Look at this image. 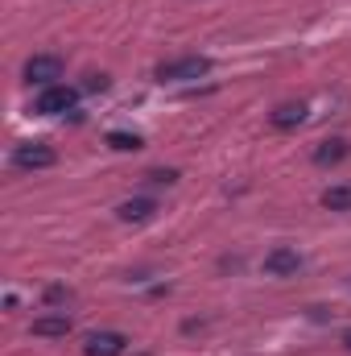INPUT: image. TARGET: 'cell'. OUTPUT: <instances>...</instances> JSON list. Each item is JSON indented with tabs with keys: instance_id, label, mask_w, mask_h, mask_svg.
Returning <instances> with one entry per match:
<instances>
[{
	"instance_id": "6",
	"label": "cell",
	"mask_w": 351,
	"mask_h": 356,
	"mask_svg": "<svg viewBox=\"0 0 351 356\" xmlns=\"http://www.w3.org/2000/svg\"><path fill=\"white\" fill-rule=\"evenodd\" d=\"M298 269H302V253L289 245H277L264 253V273H273V277H293Z\"/></svg>"
},
{
	"instance_id": "15",
	"label": "cell",
	"mask_w": 351,
	"mask_h": 356,
	"mask_svg": "<svg viewBox=\"0 0 351 356\" xmlns=\"http://www.w3.org/2000/svg\"><path fill=\"white\" fill-rule=\"evenodd\" d=\"M87 88H91V91H103V88H108V79H103V75H91Z\"/></svg>"
},
{
	"instance_id": "1",
	"label": "cell",
	"mask_w": 351,
	"mask_h": 356,
	"mask_svg": "<svg viewBox=\"0 0 351 356\" xmlns=\"http://www.w3.org/2000/svg\"><path fill=\"white\" fill-rule=\"evenodd\" d=\"M203 75H211V58H203V54L174 58V63H162L157 67V83H194Z\"/></svg>"
},
{
	"instance_id": "8",
	"label": "cell",
	"mask_w": 351,
	"mask_h": 356,
	"mask_svg": "<svg viewBox=\"0 0 351 356\" xmlns=\"http://www.w3.org/2000/svg\"><path fill=\"white\" fill-rule=\"evenodd\" d=\"M33 336H46V340L71 336V315H67V311H58V315H37V319H33Z\"/></svg>"
},
{
	"instance_id": "5",
	"label": "cell",
	"mask_w": 351,
	"mask_h": 356,
	"mask_svg": "<svg viewBox=\"0 0 351 356\" xmlns=\"http://www.w3.org/2000/svg\"><path fill=\"white\" fill-rule=\"evenodd\" d=\"M83 353L87 356H124L128 353V336L124 332H91L83 340Z\"/></svg>"
},
{
	"instance_id": "14",
	"label": "cell",
	"mask_w": 351,
	"mask_h": 356,
	"mask_svg": "<svg viewBox=\"0 0 351 356\" xmlns=\"http://www.w3.org/2000/svg\"><path fill=\"white\" fill-rule=\"evenodd\" d=\"M149 182H178V175H174V170H153Z\"/></svg>"
},
{
	"instance_id": "10",
	"label": "cell",
	"mask_w": 351,
	"mask_h": 356,
	"mask_svg": "<svg viewBox=\"0 0 351 356\" xmlns=\"http://www.w3.org/2000/svg\"><path fill=\"white\" fill-rule=\"evenodd\" d=\"M302 120H306V104H281V108H273V116H268V124L281 129V133L298 129Z\"/></svg>"
},
{
	"instance_id": "11",
	"label": "cell",
	"mask_w": 351,
	"mask_h": 356,
	"mask_svg": "<svg viewBox=\"0 0 351 356\" xmlns=\"http://www.w3.org/2000/svg\"><path fill=\"white\" fill-rule=\"evenodd\" d=\"M323 207L327 211H351V186H327L323 191Z\"/></svg>"
},
{
	"instance_id": "3",
	"label": "cell",
	"mask_w": 351,
	"mask_h": 356,
	"mask_svg": "<svg viewBox=\"0 0 351 356\" xmlns=\"http://www.w3.org/2000/svg\"><path fill=\"white\" fill-rule=\"evenodd\" d=\"M54 162H58V154L46 141H25V145L12 149V166L17 170H50Z\"/></svg>"
},
{
	"instance_id": "4",
	"label": "cell",
	"mask_w": 351,
	"mask_h": 356,
	"mask_svg": "<svg viewBox=\"0 0 351 356\" xmlns=\"http://www.w3.org/2000/svg\"><path fill=\"white\" fill-rule=\"evenodd\" d=\"M25 79L37 83V88H54V83L62 79V58H58V54H33V58L25 63Z\"/></svg>"
},
{
	"instance_id": "12",
	"label": "cell",
	"mask_w": 351,
	"mask_h": 356,
	"mask_svg": "<svg viewBox=\"0 0 351 356\" xmlns=\"http://www.w3.org/2000/svg\"><path fill=\"white\" fill-rule=\"evenodd\" d=\"M108 145H112L116 154H137L145 141H141L137 133H120V129H116V133H108Z\"/></svg>"
},
{
	"instance_id": "13",
	"label": "cell",
	"mask_w": 351,
	"mask_h": 356,
	"mask_svg": "<svg viewBox=\"0 0 351 356\" xmlns=\"http://www.w3.org/2000/svg\"><path fill=\"white\" fill-rule=\"evenodd\" d=\"M67 298H71V290H62V286H50V290H46V302H50V307H58V302H67Z\"/></svg>"
},
{
	"instance_id": "2",
	"label": "cell",
	"mask_w": 351,
	"mask_h": 356,
	"mask_svg": "<svg viewBox=\"0 0 351 356\" xmlns=\"http://www.w3.org/2000/svg\"><path fill=\"white\" fill-rule=\"evenodd\" d=\"M75 104H79V91L67 83H54V88H42L33 108H37V116H62V112H75Z\"/></svg>"
},
{
	"instance_id": "9",
	"label": "cell",
	"mask_w": 351,
	"mask_h": 356,
	"mask_svg": "<svg viewBox=\"0 0 351 356\" xmlns=\"http://www.w3.org/2000/svg\"><path fill=\"white\" fill-rule=\"evenodd\" d=\"M153 211H157L153 199H124V203L116 207V216H120L124 224H145V220H153Z\"/></svg>"
},
{
	"instance_id": "7",
	"label": "cell",
	"mask_w": 351,
	"mask_h": 356,
	"mask_svg": "<svg viewBox=\"0 0 351 356\" xmlns=\"http://www.w3.org/2000/svg\"><path fill=\"white\" fill-rule=\"evenodd\" d=\"M348 158H351L348 137H327V141H318V149H314V166H339V162H348Z\"/></svg>"
},
{
	"instance_id": "16",
	"label": "cell",
	"mask_w": 351,
	"mask_h": 356,
	"mask_svg": "<svg viewBox=\"0 0 351 356\" xmlns=\"http://www.w3.org/2000/svg\"><path fill=\"white\" fill-rule=\"evenodd\" d=\"M343 344H348V348H351V327H348V332H343Z\"/></svg>"
}]
</instances>
